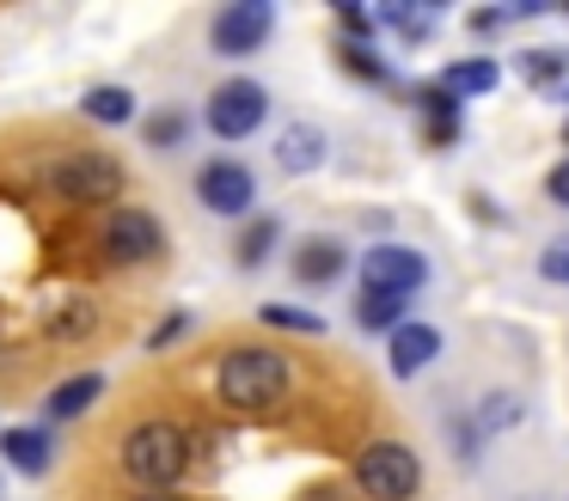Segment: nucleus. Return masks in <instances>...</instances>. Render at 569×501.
I'll return each instance as SVG.
<instances>
[{
	"label": "nucleus",
	"mask_w": 569,
	"mask_h": 501,
	"mask_svg": "<svg viewBox=\"0 0 569 501\" xmlns=\"http://www.w3.org/2000/svg\"><path fill=\"white\" fill-rule=\"evenodd\" d=\"M123 471H129V483H141V489H172L178 477L190 471V434L178 422H166V415L136 422L123 434Z\"/></svg>",
	"instance_id": "nucleus-2"
},
{
	"label": "nucleus",
	"mask_w": 569,
	"mask_h": 501,
	"mask_svg": "<svg viewBox=\"0 0 569 501\" xmlns=\"http://www.w3.org/2000/svg\"><path fill=\"white\" fill-rule=\"evenodd\" d=\"M288 391H295V361L282 349H263V342L227 349L214 367V398L239 415H270Z\"/></svg>",
	"instance_id": "nucleus-1"
},
{
	"label": "nucleus",
	"mask_w": 569,
	"mask_h": 501,
	"mask_svg": "<svg viewBox=\"0 0 569 501\" xmlns=\"http://www.w3.org/2000/svg\"><path fill=\"white\" fill-rule=\"evenodd\" d=\"M539 275L545 281H563V288H569V239H551L539 251Z\"/></svg>",
	"instance_id": "nucleus-27"
},
{
	"label": "nucleus",
	"mask_w": 569,
	"mask_h": 501,
	"mask_svg": "<svg viewBox=\"0 0 569 501\" xmlns=\"http://www.w3.org/2000/svg\"><path fill=\"white\" fill-rule=\"evenodd\" d=\"M80 110H87L92 122H104V129H117V122L136 117V92H129V86H92V92L80 98Z\"/></svg>",
	"instance_id": "nucleus-19"
},
{
	"label": "nucleus",
	"mask_w": 569,
	"mask_h": 501,
	"mask_svg": "<svg viewBox=\"0 0 569 501\" xmlns=\"http://www.w3.org/2000/svg\"><path fill=\"white\" fill-rule=\"evenodd\" d=\"M373 19H380V24H392V31L405 37V43H422V37L435 31V7H380Z\"/></svg>",
	"instance_id": "nucleus-23"
},
{
	"label": "nucleus",
	"mask_w": 569,
	"mask_h": 501,
	"mask_svg": "<svg viewBox=\"0 0 569 501\" xmlns=\"http://www.w3.org/2000/svg\"><path fill=\"white\" fill-rule=\"evenodd\" d=\"M545 190H551V202H557V208H569V153L551 166V178H545Z\"/></svg>",
	"instance_id": "nucleus-29"
},
{
	"label": "nucleus",
	"mask_w": 569,
	"mask_h": 501,
	"mask_svg": "<svg viewBox=\"0 0 569 501\" xmlns=\"http://www.w3.org/2000/svg\"><path fill=\"white\" fill-rule=\"evenodd\" d=\"M515 68L527 73L532 86H563V73H569V49H520Z\"/></svg>",
	"instance_id": "nucleus-21"
},
{
	"label": "nucleus",
	"mask_w": 569,
	"mask_h": 501,
	"mask_svg": "<svg viewBox=\"0 0 569 501\" xmlns=\"http://www.w3.org/2000/svg\"><path fill=\"white\" fill-rule=\"evenodd\" d=\"M184 134H190V117H184V110H160V117H148V147H160V153L184 147Z\"/></svg>",
	"instance_id": "nucleus-26"
},
{
	"label": "nucleus",
	"mask_w": 569,
	"mask_h": 501,
	"mask_svg": "<svg viewBox=\"0 0 569 501\" xmlns=\"http://www.w3.org/2000/svg\"><path fill=\"white\" fill-rule=\"evenodd\" d=\"M0 459L13 464L19 477H43L56 459V440L43 434V428H7V434H0Z\"/></svg>",
	"instance_id": "nucleus-14"
},
{
	"label": "nucleus",
	"mask_w": 569,
	"mask_h": 501,
	"mask_svg": "<svg viewBox=\"0 0 569 501\" xmlns=\"http://www.w3.org/2000/svg\"><path fill=\"white\" fill-rule=\"evenodd\" d=\"M270 31H276L270 0H233V7L214 12L209 43H214V56H258V49L270 43Z\"/></svg>",
	"instance_id": "nucleus-6"
},
{
	"label": "nucleus",
	"mask_w": 569,
	"mask_h": 501,
	"mask_svg": "<svg viewBox=\"0 0 569 501\" xmlns=\"http://www.w3.org/2000/svg\"><path fill=\"white\" fill-rule=\"evenodd\" d=\"M209 129L221 134V141H246V134L263 129V117H270V92H263L258 80H221L209 92Z\"/></svg>",
	"instance_id": "nucleus-5"
},
{
	"label": "nucleus",
	"mask_w": 569,
	"mask_h": 501,
	"mask_svg": "<svg viewBox=\"0 0 569 501\" xmlns=\"http://www.w3.org/2000/svg\"><path fill=\"white\" fill-rule=\"evenodd\" d=\"M99 244H104L111 263H153V257L166 251V227L148 214V208H111Z\"/></svg>",
	"instance_id": "nucleus-7"
},
{
	"label": "nucleus",
	"mask_w": 569,
	"mask_h": 501,
	"mask_svg": "<svg viewBox=\"0 0 569 501\" xmlns=\"http://www.w3.org/2000/svg\"><path fill=\"white\" fill-rule=\"evenodd\" d=\"M276 166H282L288 178L319 171L325 166V129H319V122H288V129L276 134Z\"/></svg>",
	"instance_id": "nucleus-13"
},
{
	"label": "nucleus",
	"mask_w": 569,
	"mask_h": 501,
	"mask_svg": "<svg viewBox=\"0 0 569 501\" xmlns=\"http://www.w3.org/2000/svg\"><path fill=\"white\" fill-rule=\"evenodd\" d=\"M356 489L368 501H410L422 489V459L405 447V440H373V447L356 452Z\"/></svg>",
	"instance_id": "nucleus-4"
},
{
	"label": "nucleus",
	"mask_w": 569,
	"mask_h": 501,
	"mask_svg": "<svg viewBox=\"0 0 569 501\" xmlns=\"http://www.w3.org/2000/svg\"><path fill=\"white\" fill-rule=\"evenodd\" d=\"M435 354H441V330L435 324H398L392 330V342H386V367H392L398 379H417L422 367H435Z\"/></svg>",
	"instance_id": "nucleus-11"
},
{
	"label": "nucleus",
	"mask_w": 569,
	"mask_h": 501,
	"mask_svg": "<svg viewBox=\"0 0 569 501\" xmlns=\"http://www.w3.org/2000/svg\"><path fill=\"white\" fill-rule=\"evenodd\" d=\"M429 281V257L417 244H368L361 257V288L373 293H417Z\"/></svg>",
	"instance_id": "nucleus-9"
},
{
	"label": "nucleus",
	"mask_w": 569,
	"mask_h": 501,
	"mask_svg": "<svg viewBox=\"0 0 569 501\" xmlns=\"http://www.w3.org/2000/svg\"><path fill=\"white\" fill-rule=\"evenodd\" d=\"M356 324L361 330H398V324H410V293H373V288H361L356 293Z\"/></svg>",
	"instance_id": "nucleus-18"
},
{
	"label": "nucleus",
	"mask_w": 569,
	"mask_h": 501,
	"mask_svg": "<svg viewBox=\"0 0 569 501\" xmlns=\"http://www.w3.org/2000/svg\"><path fill=\"white\" fill-rule=\"evenodd\" d=\"M441 86L466 104V98L496 92V86H502V68H496L490 56H459V61H447V68H441Z\"/></svg>",
	"instance_id": "nucleus-15"
},
{
	"label": "nucleus",
	"mask_w": 569,
	"mask_h": 501,
	"mask_svg": "<svg viewBox=\"0 0 569 501\" xmlns=\"http://www.w3.org/2000/svg\"><path fill=\"white\" fill-rule=\"evenodd\" d=\"M197 202L209 208V214H251L258 208V178H251L246 159H209V166L197 171Z\"/></svg>",
	"instance_id": "nucleus-8"
},
{
	"label": "nucleus",
	"mask_w": 569,
	"mask_h": 501,
	"mask_svg": "<svg viewBox=\"0 0 569 501\" xmlns=\"http://www.w3.org/2000/svg\"><path fill=\"white\" fill-rule=\"evenodd\" d=\"M276 239H282V220H276V214H258V220H251L246 232H239V244H233L239 269H258L263 257L276 251Z\"/></svg>",
	"instance_id": "nucleus-20"
},
{
	"label": "nucleus",
	"mask_w": 569,
	"mask_h": 501,
	"mask_svg": "<svg viewBox=\"0 0 569 501\" xmlns=\"http://www.w3.org/2000/svg\"><path fill=\"white\" fill-rule=\"evenodd\" d=\"M337 61H343L349 73H361V80H373V86H392V68H386L380 56H373V43H337Z\"/></svg>",
	"instance_id": "nucleus-24"
},
{
	"label": "nucleus",
	"mask_w": 569,
	"mask_h": 501,
	"mask_svg": "<svg viewBox=\"0 0 569 501\" xmlns=\"http://www.w3.org/2000/svg\"><path fill=\"white\" fill-rule=\"evenodd\" d=\"M99 391H104V379L99 373H74V379H62V385L43 398V422H74V415H87L92 403H99Z\"/></svg>",
	"instance_id": "nucleus-16"
},
{
	"label": "nucleus",
	"mask_w": 569,
	"mask_h": 501,
	"mask_svg": "<svg viewBox=\"0 0 569 501\" xmlns=\"http://www.w3.org/2000/svg\"><path fill=\"white\" fill-rule=\"evenodd\" d=\"M184 330H190V318H184V312L160 318V330H153V337H148V349H172V342L184 337Z\"/></svg>",
	"instance_id": "nucleus-28"
},
{
	"label": "nucleus",
	"mask_w": 569,
	"mask_h": 501,
	"mask_svg": "<svg viewBox=\"0 0 569 501\" xmlns=\"http://www.w3.org/2000/svg\"><path fill=\"white\" fill-rule=\"evenodd\" d=\"M263 324L270 330H295V337H325V318L319 312H300V305H263Z\"/></svg>",
	"instance_id": "nucleus-25"
},
{
	"label": "nucleus",
	"mask_w": 569,
	"mask_h": 501,
	"mask_svg": "<svg viewBox=\"0 0 569 501\" xmlns=\"http://www.w3.org/2000/svg\"><path fill=\"white\" fill-rule=\"evenodd\" d=\"M343 269H349V244L331 239V232L295 244V281H307V288H325V281H337Z\"/></svg>",
	"instance_id": "nucleus-12"
},
{
	"label": "nucleus",
	"mask_w": 569,
	"mask_h": 501,
	"mask_svg": "<svg viewBox=\"0 0 569 501\" xmlns=\"http://www.w3.org/2000/svg\"><path fill=\"white\" fill-rule=\"evenodd\" d=\"M520 422V398L515 391H490V398L478 403V415H471V434H496V428H515Z\"/></svg>",
	"instance_id": "nucleus-22"
},
{
	"label": "nucleus",
	"mask_w": 569,
	"mask_h": 501,
	"mask_svg": "<svg viewBox=\"0 0 569 501\" xmlns=\"http://www.w3.org/2000/svg\"><path fill=\"white\" fill-rule=\"evenodd\" d=\"M123 166L111 153H62L43 166V190L62 196L68 208H117L123 196Z\"/></svg>",
	"instance_id": "nucleus-3"
},
{
	"label": "nucleus",
	"mask_w": 569,
	"mask_h": 501,
	"mask_svg": "<svg viewBox=\"0 0 569 501\" xmlns=\"http://www.w3.org/2000/svg\"><path fill=\"white\" fill-rule=\"evenodd\" d=\"M563 141H569V117H563Z\"/></svg>",
	"instance_id": "nucleus-31"
},
{
	"label": "nucleus",
	"mask_w": 569,
	"mask_h": 501,
	"mask_svg": "<svg viewBox=\"0 0 569 501\" xmlns=\"http://www.w3.org/2000/svg\"><path fill=\"white\" fill-rule=\"evenodd\" d=\"M136 501H184V495H172V489H141Z\"/></svg>",
	"instance_id": "nucleus-30"
},
{
	"label": "nucleus",
	"mask_w": 569,
	"mask_h": 501,
	"mask_svg": "<svg viewBox=\"0 0 569 501\" xmlns=\"http://www.w3.org/2000/svg\"><path fill=\"white\" fill-rule=\"evenodd\" d=\"M410 98H417V110L429 117V141H435V147H453V134H459V110H466V104H459V98L447 92L441 80H435V86H417Z\"/></svg>",
	"instance_id": "nucleus-17"
},
{
	"label": "nucleus",
	"mask_w": 569,
	"mask_h": 501,
	"mask_svg": "<svg viewBox=\"0 0 569 501\" xmlns=\"http://www.w3.org/2000/svg\"><path fill=\"white\" fill-rule=\"evenodd\" d=\"M38 324L50 342H87L99 330V300L92 293H43Z\"/></svg>",
	"instance_id": "nucleus-10"
}]
</instances>
